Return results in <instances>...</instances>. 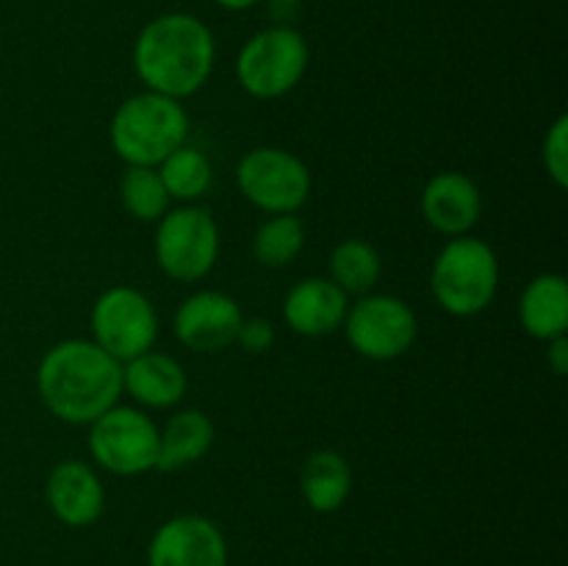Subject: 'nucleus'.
<instances>
[{"label": "nucleus", "instance_id": "obj_1", "mask_svg": "<svg viewBox=\"0 0 568 566\" xmlns=\"http://www.w3.org/2000/svg\"><path fill=\"white\" fill-rule=\"evenodd\" d=\"M37 388L44 408L70 425H89L116 405L122 364L87 338H67L42 355Z\"/></svg>", "mask_w": 568, "mask_h": 566}, {"label": "nucleus", "instance_id": "obj_2", "mask_svg": "<svg viewBox=\"0 0 568 566\" xmlns=\"http://www.w3.org/2000/svg\"><path fill=\"white\" fill-rule=\"evenodd\" d=\"M216 59L214 33L203 20L183 11L161 14L133 42V70L148 92L183 100L197 94Z\"/></svg>", "mask_w": 568, "mask_h": 566}, {"label": "nucleus", "instance_id": "obj_3", "mask_svg": "<svg viewBox=\"0 0 568 566\" xmlns=\"http://www.w3.org/2000/svg\"><path fill=\"white\" fill-rule=\"evenodd\" d=\"M189 137V117L181 100L159 92H139L122 100L111 117L109 139L128 166H159Z\"/></svg>", "mask_w": 568, "mask_h": 566}, {"label": "nucleus", "instance_id": "obj_4", "mask_svg": "<svg viewBox=\"0 0 568 566\" xmlns=\"http://www.w3.org/2000/svg\"><path fill=\"white\" fill-rule=\"evenodd\" d=\"M433 294L453 316H475L491 305L499 286V261L491 244L475 236L449 239L433 264Z\"/></svg>", "mask_w": 568, "mask_h": 566}, {"label": "nucleus", "instance_id": "obj_5", "mask_svg": "<svg viewBox=\"0 0 568 566\" xmlns=\"http://www.w3.org/2000/svg\"><path fill=\"white\" fill-rule=\"evenodd\" d=\"M308 55V42L292 26L264 28L239 50L236 78L244 92L253 98H283L303 81Z\"/></svg>", "mask_w": 568, "mask_h": 566}, {"label": "nucleus", "instance_id": "obj_6", "mask_svg": "<svg viewBox=\"0 0 568 566\" xmlns=\"http://www.w3.org/2000/svg\"><path fill=\"white\" fill-rule=\"evenodd\" d=\"M220 255V228L203 205L166 211L155 228V261L172 281L194 283L209 275Z\"/></svg>", "mask_w": 568, "mask_h": 566}, {"label": "nucleus", "instance_id": "obj_7", "mask_svg": "<svg viewBox=\"0 0 568 566\" xmlns=\"http://www.w3.org/2000/svg\"><path fill=\"white\" fill-rule=\"evenodd\" d=\"M89 453L111 475H144L155 469L159 427L144 411L111 405L105 414L89 422Z\"/></svg>", "mask_w": 568, "mask_h": 566}, {"label": "nucleus", "instance_id": "obj_8", "mask_svg": "<svg viewBox=\"0 0 568 566\" xmlns=\"http://www.w3.org/2000/svg\"><path fill=\"white\" fill-rule=\"evenodd\" d=\"M92 342L120 364L153 350L159 314L150 297L131 286H111L92 305Z\"/></svg>", "mask_w": 568, "mask_h": 566}, {"label": "nucleus", "instance_id": "obj_9", "mask_svg": "<svg viewBox=\"0 0 568 566\" xmlns=\"http://www.w3.org/2000/svg\"><path fill=\"white\" fill-rule=\"evenodd\" d=\"M236 183L244 198L266 214H294L311 194V172L294 153L255 148L239 161Z\"/></svg>", "mask_w": 568, "mask_h": 566}, {"label": "nucleus", "instance_id": "obj_10", "mask_svg": "<svg viewBox=\"0 0 568 566\" xmlns=\"http://www.w3.org/2000/svg\"><path fill=\"white\" fill-rule=\"evenodd\" d=\"M347 342L369 361H392L416 342V316L405 300L392 294H364L344 316Z\"/></svg>", "mask_w": 568, "mask_h": 566}, {"label": "nucleus", "instance_id": "obj_11", "mask_svg": "<svg viewBox=\"0 0 568 566\" xmlns=\"http://www.w3.org/2000/svg\"><path fill=\"white\" fill-rule=\"evenodd\" d=\"M148 566H227V542L209 516L178 514L150 538Z\"/></svg>", "mask_w": 568, "mask_h": 566}, {"label": "nucleus", "instance_id": "obj_12", "mask_svg": "<svg viewBox=\"0 0 568 566\" xmlns=\"http://www.w3.org/2000/svg\"><path fill=\"white\" fill-rule=\"evenodd\" d=\"M242 305L225 292H194L175 311V336L194 353H220L236 344L242 327Z\"/></svg>", "mask_w": 568, "mask_h": 566}, {"label": "nucleus", "instance_id": "obj_13", "mask_svg": "<svg viewBox=\"0 0 568 566\" xmlns=\"http://www.w3.org/2000/svg\"><path fill=\"white\" fill-rule=\"evenodd\" d=\"M483 214L477 183L464 172H438L422 192V216L433 231L444 236H466Z\"/></svg>", "mask_w": 568, "mask_h": 566}, {"label": "nucleus", "instance_id": "obj_14", "mask_svg": "<svg viewBox=\"0 0 568 566\" xmlns=\"http://www.w3.org/2000/svg\"><path fill=\"white\" fill-rule=\"evenodd\" d=\"M48 505L67 527H87L103 516L105 492L98 472L75 458L59 461L48 475Z\"/></svg>", "mask_w": 568, "mask_h": 566}, {"label": "nucleus", "instance_id": "obj_15", "mask_svg": "<svg viewBox=\"0 0 568 566\" xmlns=\"http://www.w3.org/2000/svg\"><path fill=\"white\" fill-rule=\"evenodd\" d=\"M347 294L331 277H305L288 289L283 300V320L300 336H327L338 331L347 316Z\"/></svg>", "mask_w": 568, "mask_h": 566}, {"label": "nucleus", "instance_id": "obj_16", "mask_svg": "<svg viewBox=\"0 0 568 566\" xmlns=\"http://www.w3.org/2000/svg\"><path fill=\"white\" fill-rule=\"evenodd\" d=\"M122 392L144 408H170L186 394V372L172 355L148 350L122 364Z\"/></svg>", "mask_w": 568, "mask_h": 566}, {"label": "nucleus", "instance_id": "obj_17", "mask_svg": "<svg viewBox=\"0 0 568 566\" xmlns=\"http://www.w3.org/2000/svg\"><path fill=\"white\" fill-rule=\"evenodd\" d=\"M519 322L532 338L566 336L568 331V283L564 275H538L527 283L519 300Z\"/></svg>", "mask_w": 568, "mask_h": 566}, {"label": "nucleus", "instance_id": "obj_18", "mask_svg": "<svg viewBox=\"0 0 568 566\" xmlns=\"http://www.w3.org/2000/svg\"><path fill=\"white\" fill-rule=\"evenodd\" d=\"M211 444H214V425H211L209 416L197 408L178 411L159 431L155 469L178 472L189 464H197L209 453Z\"/></svg>", "mask_w": 568, "mask_h": 566}, {"label": "nucleus", "instance_id": "obj_19", "mask_svg": "<svg viewBox=\"0 0 568 566\" xmlns=\"http://www.w3.org/2000/svg\"><path fill=\"white\" fill-rule=\"evenodd\" d=\"M300 492L316 514H333L342 508L353 492V472L344 455L336 449H320L311 455L300 475Z\"/></svg>", "mask_w": 568, "mask_h": 566}, {"label": "nucleus", "instance_id": "obj_20", "mask_svg": "<svg viewBox=\"0 0 568 566\" xmlns=\"http://www.w3.org/2000/svg\"><path fill=\"white\" fill-rule=\"evenodd\" d=\"M155 170H159L161 181H164L170 200H181V203H194L203 194H209L211 183H214V170H211L209 155L200 153L197 148H189V144H181Z\"/></svg>", "mask_w": 568, "mask_h": 566}, {"label": "nucleus", "instance_id": "obj_21", "mask_svg": "<svg viewBox=\"0 0 568 566\" xmlns=\"http://www.w3.org/2000/svg\"><path fill=\"white\" fill-rule=\"evenodd\" d=\"M381 277V253L364 239H344L331 253V281L344 294H369Z\"/></svg>", "mask_w": 568, "mask_h": 566}, {"label": "nucleus", "instance_id": "obj_22", "mask_svg": "<svg viewBox=\"0 0 568 566\" xmlns=\"http://www.w3.org/2000/svg\"><path fill=\"white\" fill-rule=\"evenodd\" d=\"M120 203L133 220L159 222L170 211V194L155 166H128L120 178Z\"/></svg>", "mask_w": 568, "mask_h": 566}, {"label": "nucleus", "instance_id": "obj_23", "mask_svg": "<svg viewBox=\"0 0 568 566\" xmlns=\"http://www.w3.org/2000/svg\"><path fill=\"white\" fill-rule=\"evenodd\" d=\"M305 244V228L294 214H272L253 236V255L258 264L277 270L288 266Z\"/></svg>", "mask_w": 568, "mask_h": 566}, {"label": "nucleus", "instance_id": "obj_24", "mask_svg": "<svg viewBox=\"0 0 568 566\" xmlns=\"http://www.w3.org/2000/svg\"><path fill=\"white\" fill-rule=\"evenodd\" d=\"M544 166L560 189L568 186V117L560 114L544 139Z\"/></svg>", "mask_w": 568, "mask_h": 566}, {"label": "nucleus", "instance_id": "obj_25", "mask_svg": "<svg viewBox=\"0 0 568 566\" xmlns=\"http://www.w3.org/2000/svg\"><path fill=\"white\" fill-rule=\"evenodd\" d=\"M236 342L242 344V350H247V353L261 355V353H266L272 344H275V327H272L270 320H261V316L242 320Z\"/></svg>", "mask_w": 568, "mask_h": 566}, {"label": "nucleus", "instance_id": "obj_26", "mask_svg": "<svg viewBox=\"0 0 568 566\" xmlns=\"http://www.w3.org/2000/svg\"><path fill=\"white\" fill-rule=\"evenodd\" d=\"M547 344H549V350H547L549 370H552L558 377H564L568 372V336L549 338Z\"/></svg>", "mask_w": 568, "mask_h": 566}, {"label": "nucleus", "instance_id": "obj_27", "mask_svg": "<svg viewBox=\"0 0 568 566\" xmlns=\"http://www.w3.org/2000/svg\"><path fill=\"white\" fill-rule=\"evenodd\" d=\"M216 6H222V9L227 11H247L253 9V6H258L261 0H214Z\"/></svg>", "mask_w": 568, "mask_h": 566}]
</instances>
